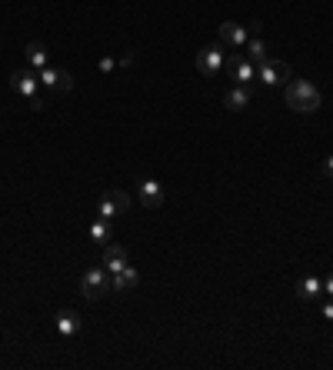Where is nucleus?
<instances>
[{
	"instance_id": "obj_8",
	"label": "nucleus",
	"mask_w": 333,
	"mask_h": 370,
	"mask_svg": "<svg viewBox=\"0 0 333 370\" xmlns=\"http://www.w3.org/2000/svg\"><path fill=\"white\" fill-rule=\"evenodd\" d=\"M137 190H140V204L144 207H150V210H157V207H163V197H167V190L157 184L154 177H137Z\"/></svg>"
},
{
	"instance_id": "obj_1",
	"label": "nucleus",
	"mask_w": 333,
	"mask_h": 370,
	"mask_svg": "<svg viewBox=\"0 0 333 370\" xmlns=\"http://www.w3.org/2000/svg\"><path fill=\"white\" fill-rule=\"evenodd\" d=\"M283 97H287V107L290 110H297V114H313V110H320V90L310 84V80H287V90H283Z\"/></svg>"
},
{
	"instance_id": "obj_18",
	"label": "nucleus",
	"mask_w": 333,
	"mask_h": 370,
	"mask_svg": "<svg viewBox=\"0 0 333 370\" xmlns=\"http://www.w3.org/2000/svg\"><path fill=\"white\" fill-rule=\"evenodd\" d=\"M90 241H97V244H110V227H107V221L103 217H97V221L90 223Z\"/></svg>"
},
{
	"instance_id": "obj_9",
	"label": "nucleus",
	"mask_w": 333,
	"mask_h": 370,
	"mask_svg": "<svg viewBox=\"0 0 333 370\" xmlns=\"http://www.w3.org/2000/svg\"><path fill=\"white\" fill-rule=\"evenodd\" d=\"M227 71H230V77L237 80V84H243V87H250L256 80V67L243 57V53H233L230 60H227Z\"/></svg>"
},
{
	"instance_id": "obj_15",
	"label": "nucleus",
	"mask_w": 333,
	"mask_h": 370,
	"mask_svg": "<svg viewBox=\"0 0 333 370\" xmlns=\"http://www.w3.org/2000/svg\"><path fill=\"white\" fill-rule=\"evenodd\" d=\"M140 280V273L133 271V267H124V271H117V273H110V291H117V294H124V291H130L133 284Z\"/></svg>"
},
{
	"instance_id": "obj_3",
	"label": "nucleus",
	"mask_w": 333,
	"mask_h": 370,
	"mask_svg": "<svg viewBox=\"0 0 333 370\" xmlns=\"http://www.w3.org/2000/svg\"><path fill=\"white\" fill-rule=\"evenodd\" d=\"M80 291L90 300H101L103 294H110V271L107 267H90V271L80 277Z\"/></svg>"
},
{
	"instance_id": "obj_6",
	"label": "nucleus",
	"mask_w": 333,
	"mask_h": 370,
	"mask_svg": "<svg viewBox=\"0 0 333 370\" xmlns=\"http://www.w3.org/2000/svg\"><path fill=\"white\" fill-rule=\"evenodd\" d=\"M224 67H227V57H224L220 44H210V47H204L197 53V71L204 77H217Z\"/></svg>"
},
{
	"instance_id": "obj_14",
	"label": "nucleus",
	"mask_w": 333,
	"mask_h": 370,
	"mask_svg": "<svg viewBox=\"0 0 333 370\" xmlns=\"http://www.w3.org/2000/svg\"><path fill=\"white\" fill-rule=\"evenodd\" d=\"M297 294H300V300H317V297L323 294V277H300L297 280Z\"/></svg>"
},
{
	"instance_id": "obj_22",
	"label": "nucleus",
	"mask_w": 333,
	"mask_h": 370,
	"mask_svg": "<svg viewBox=\"0 0 333 370\" xmlns=\"http://www.w3.org/2000/svg\"><path fill=\"white\" fill-rule=\"evenodd\" d=\"M323 294H327V297H333V273H330V277H327V280H323Z\"/></svg>"
},
{
	"instance_id": "obj_11",
	"label": "nucleus",
	"mask_w": 333,
	"mask_h": 370,
	"mask_svg": "<svg viewBox=\"0 0 333 370\" xmlns=\"http://www.w3.org/2000/svg\"><path fill=\"white\" fill-rule=\"evenodd\" d=\"M127 247H120V244H107L103 247V267L110 273H117V271H124L127 267Z\"/></svg>"
},
{
	"instance_id": "obj_20",
	"label": "nucleus",
	"mask_w": 333,
	"mask_h": 370,
	"mask_svg": "<svg viewBox=\"0 0 333 370\" xmlns=\"http://www.w3.org/2000/svg\"><path fill=\"white\" fill-rule=\"evenodd\" d=\"M323 317L333 321V297H330V300H323Z\"/></svg>"
},
{
	"instance_id": "obj_12",
	"label": "nucleus",
	"mask_w": 333,
	"mask_h": 370,
	"mask_svg": "<svg viewBox=\"0 0 333 370\" xmlns=\"http://www.w3.org/2000/svg\"><path fill=\"white\" fill-rule=\"evenodd\" d=\"M53 323H57V334H60V337H77V334H80L77 310H57Z\"/></svg>"
},
{
	"instance_id": "obj_10",
	"label": "nucleus",
	"mask_w": 333,
	"mask_h": 370,
	"mask_svg": "<svg viewBox=\"0 0 333 370\" xmlns=\"http://www.w3.org/2000/svg\"><path fill=\"white\" fill-rule=\"evenodd\" d=\"M220 40H224L227 47H247L250 30L240 27V24H233V21H224V24H220Z\"/></svg>"
},
{
	"instance_id": "obj_5",
	"label": "nucleus",
	"mask_w": 333,
	"mask_h": 370,
	"mask_svg": "<svg viewBox=\"0 0 333 370\" xmlns=\"http://www.w3.org/2000/svg\"><path fill=\"white\" fill-rule=\"evenodd\" d=\"M290 77L293 74H290V64H287V60H274V57H270L267 64L256 67V80L267 84V87H283Z\"/></svg>"
},
{
	"instance_id": "obj_4",
	"label": "nucleus",
	"mask_w": 333,
	"mask_h": 370,
	"mask_svg": "<svg viewBox=\"0 0 333 370\" xmlns=\"http://www.w3.org/2000/svg\"><path fill=\"white\" fill-rule=\"evenodd\" d=\"M40 74V87H47L51 94H70L74 90V77L70 71H64V67H44V71H37Z\"/></svg>"
},
{
	"instance_id": "obj_21",
	"label": "nucleus",
	"mask_w": 333,
	"mask_h": 370,
	"mask_svg": "<svg viewBox=\"0 0 333 370\" xmlns=\"http://www.w3.org/2000/svg\"><path fill=\"white\" fill-rule=\"evenodd\" d=\"M323 173H327V177H330V180H333V153H330V157H327V160H323Z\"/></svg>"
},
{
	"instance_id": "obj_7",
	"label": "nucleus",
	"mask_w": 333,
	"mask_h": 370,
	"mask_svg": "<svg viewBox=\"0 0 333 370\" xmlns=\"http://www.w3.org/2000/svg\"><path fill=\"white\" fill-rule=\"evenodd\" d=\"M130 207V197L124 190H110V194H103L101 204H97V217L103 221H114V217H120V214H127Z\"/></svg>"
},
{
	"instance_id": "obj_17",
	"label": "nucleus",
	"mask_w": 333,
	"mask_h": 370,
	"mask_svg": "<svg viewBox=\"0 0 333 370\" xmlns=\"http://www.w3.org/2000/svg\"><path fill=\"white\" fill-rule=\"evenodd\" d=\"M247 60H250L254 67L267 64V60H270V47H267L260 37H250V40H247Z\"/></svg>"
},
{
	"instance_id": "obj_19",
	"label": "nucleus",
	"mask_w": 333,
	"mask_h": 370,
	"mask_svg": "<svg viewBox=\"0 0 333 370\" xmlns=\"http://www.w3.org/2000/svg\"><path fill=\"white\" fill-rule=\"evenodd\" d=\"M114 67H117V64H114V57H103V60H101V71H103V74H110Z\"/></svg>"
},
{
	"instance_id": "obj_13",
	"label": "nucleus",
	"mask_w": 333,
	"mask_h": 370,
	"mask_svg": "<svg viewBox=\"0 0 333 370\" xmlns=\"http://www.w3.org/2000/svg\"><path fill=\"white\" fill-rule=\"evenodd\" d=\"M250 100H254V90H250V87H243V84H237L230 94H227L224 103H227V110L237 114V110H247V107H250Z\"/></svg>"
},
{
	"instance_id": "obj_2",
	"label": "nucleus",
	"mask_w": 333,
	"mask_h": 370,
	"mask_svg": "<svg viewBox=\"0 0 333 370\" xmlns=\"http://www.w3.org/2000/svg\"><path fill=\"white\" fill-rule=\"evenodd\" d=\"M10 84H14V90L27 97V103L34 107V110H44L47 103L40 97V74H34V67H27V71H14L10 74Z\"/></svg>"
},
{
	"instance_id": "obj_16",
	"label": "nucleus",
	"mask_w": 333,
	"mask_h": 370,
	"mask_svg": "<svg viewBox=\"0 0 333 370\" xmlns=\"http://www.w3.org/2000/svg\"><path fill=\"white\" fill-rule=\"evenodd\" d=\"M24 53H27V64H30L34 71H44V67H47V60H51V57H47V47H44L40 40H30Z\"/></svg>"
}]
</instances>
